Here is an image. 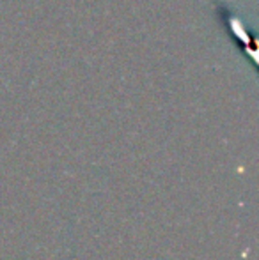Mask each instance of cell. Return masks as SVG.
<instances>
[{
  "instance_id": "cell-1",
  "label": "cell",
  "mask_w": 259,
  "mask_h": 260,
  "mask_svg": "<svg viewBox=\"0 0 259 260\" xmlns=\"http://www.w3.org/2000/svg\"><path fill=\"white\" fill-rule=\"evenodd\" d=\"M225 21H227L229 30L233 32V38H235L236 41L242 43L243 50H245V52L249 53L250 57H254V62H256V50H254V46H252L254 36H250L249 32H247L245 25H243V21L240 20L238 16H233V14H229Z\"/></svg>"
}]
</instances>
